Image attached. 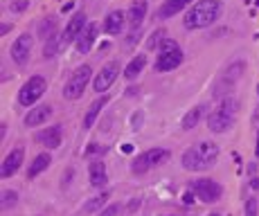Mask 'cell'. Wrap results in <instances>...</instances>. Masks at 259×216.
Returning <instances> with one entry per match:
<instances>
[{
  "mask_svg": "<svg viewBox=\"0 0 259 216\" xmlns=\"http://www.w3.org/2000/svg\"><path fill=\"white\" fill-rule=\"evenodd\" d=\"M219 160V144L214 142H199L183 153L180 162L187 171H208Z\"/></svg>",
  "mask_w": 259,
  "mask_h": 216,
  "instance_id": "cell-1",
  "label": "cell"
},
{
  "mask_svg": "<svg viewBox=\"0 0 259 216\" xmlns=\"http://www.w3.org/2000/svg\"><path fill=\"white\" fill-rule=\"evenodd\" d=\"M223 12L221 0H199L191 5V9L185 16V27L187 30H203V27L212 25Z\"/></svg>",
  "mask_w": 259,
  "mask_h": 216,
  "instance_id": "cell-2",
  "label": "cell"
},
{
  "mask_svg": "<svg viewBox=\"0 0 259 216\" xmlns=\"http://www.w3.org/2000/svg\"><path fill=\"white\" fill-rule=\"evenodd\" d=\"M239 113V102L234 97H223L221 104L210 113L208 117V128L212 133H228L230 126L234 124Z\"/></svg>",
  "mask_w": 259,
  "mask_h": 216,
  "instance_id": "cell-3",
  "label": "cell"
},
{
  "mask_svg": "<svg viewBox=\"0 0 259 216\" xmlns=\"http://www.w3.org/2000/svg\"><path fill=\"white\" fill-rule=\"evenodd\" d=\"M180 63H183V50H180V45L176 41H171V38H162L160 52H158V59H156V72L176 70Z\"/></svg>",
  "mask_w": 259,
  "mask_h": 216,
  "instance_id": "cell-4",
  "label": "cell"
},
{
  "mask_svg": "<svg viewBox=\"0 0 259 216\" xmlns=\"http://www.w3.org/2000/svg\"><path fill=\"white\" fill-rule=\"evenodd\" d=\"M169 160V151L167 149H149V151L140 153L136 160L131 162V171L133 174H145V171L153 169V167H160Z\"/></svg>",
  "mask_w": 259,
  "mask_h": 216,
  "instance_id": "cell-5",
  "label": "cell"
},
{
  "mask_svg": "<svg viewBox=\"0 0 259 216\" xmlns=\"http://www.w3.org/2000/svg\"><path fill=\"white\" fill-rule=\"evenodd\" d=\"M90 75H93V70H90L88 65H79V68H77L73 75H70V79L66 81V86H63V97H66V99H79L81 95H84L86 86H88Z\"/></svg>",
  "mask_w": 259,
  "mask_h": 216,
  "instance_id": "cell-6",
  "label": "cell"
},
{
  "mask_svg": "<svg viewBox=\"0 0 259 216\" xmlns=\"http://www.w3.org/2000/svg\"><path fill=\"white\" fill-rule=\"evenodd\" d=\"M47 90V84L43 77H32V79H27L25 84H23V88L18 90V102L23 104V106H34L38 99L45 95Z\"/></svg>",
  "mask_w": 259,
  "mask_h": 216,
  "instance_id": "cell-7",
  "label": "cell"
},
{
  "mask_svg": "<svg viewBox=\"0 0 259 216\" xmlns=\"http://www.w3.org/2000/svg\"><path fill=\"white\" fill-rule=\"evenodd\" d=\"M189 191H194L196 196H199L203 203H214V200L221 198L223 194V187L219 185L217 180L212 178H201V180H194L189 185Z\"/></svg>",
  "mask_w": 259,
  "mask_h": 216,
  "instance_id": "cell-8",
  "label": "cell"
},
{
  "mask_svg": "<svg viewBox=\"0 0 259 216\" xmlns=\"http://www.w3.org/2000/svg\"><path fill=\"white\" fill-rule=\"evenodd\" d=\"M32 47H34V38H32V34H21L16 38V41L12 43V61L16 65H25L27 61H30L32 56Z\"/></svg>",
  "mask_w": 259,
  "mask_h": 216,
  "instance_id": "cell-9",
  "label": "cell"
},
{
  "mask_svg": "<svg viewBox=\"0 0 259 216\" xmlns=\"http://www.w3.org/2000/svg\"><path fill=\"white\" fill-rule=\"evenodd\" d=\"M86 14H75L73 18H70L68 27L63 30V34H61V45H63V50L70 45V43H77V38L81 36V32L86 30Z\"/></svg>",
  "mask_w": 259,
  "mask_h": 216,
  "instance_id": "cell-10",
  "label": "cell"
},
{
  "mask_svg": "<svg viewBox=\"0 0 259 216\" xmlns=\"http://www.w3.org/2000/svg\"><path fill=\"white\" fill-rule=\"evenodd\" d=\"M117 75H119V63H117V61H111V63L104 65L102 72L95 77L93 88L97 90V93H104V90H108L113 86V81L117 79Z\"/></svg>",
  "mask_w": 259,
  "mask_h": 216,
  "instance_id": "cell-11",
  "label": "cell"
},
{
  "mask_svg": "<svg viewBox=\"0 0 259 216\" xmlns=\"http://www.w3.org/2000/svg\"><path fill=\"white\" fill-rule=\"evenodd\" d=\"M241 75H243V63H241V61H237V63H232V65H230V68L225 70V75H223L221 79L217 81V95L228 93V90L234 86V81H237Z\"/></svg>",
  "mask_w": 259,
  "mask_h": 216,
  "instance_id": "cell-12",
  "label": "cell"
},
{
  "mask_svg": "<svg viewBox=\"0 0 259 216\" xmlns=\"http://www.w3.org/2000/svg\"><path fill=\"white\" fill-rule=\"evenodd\" d=\"M97 32H99L97 23H88V25H86V30L81 32V36L77 38V43H75L79 54H88L90 47H93V43H95V38H97Z\"/></svg>",
  "mask_w": 259,
  "mask_h": 216,
  "instance_id": "cell-13",
  "label": "cell"
},
{
  "mask_svg": "<svg viewBox=\"0 0 259 216\" xmlns=\"http://www.w3.org/2000/svg\"><path fill=\"white\" fill-rule=\"evenodd\" d=\"M23 160H25V151H23L21 147L14 149V151L9 153V156L5 158V162H3V178H12V176L21 169Z\"/></svg>",
  "mask_w": 259,
  "mask_h": 216,
  "instance_id": "cell-14",
  "label": "cell"
},
{
  "mask_svg": "<svg viewBox=\"0 0 259 216\" xmlns=\"http://www.w3.org/2000/svg\"><path fill=\"white\" fill-rule=\"evenodd\" d=\"M147 9H149V5H147V0H136V3L128 7V14H126V18H128V23H131V27H133V36H136V30L138 27L145 23V18H147Z\"/></svg>",
  "mask_w": 259,
  "mask_h": 216,
  "instance_id": "cell-15",
  "label": "cell"
},
{
  "mask_svg": "<svg viewBox=\"0 0 259 216\" xmlns=\"http://www.w3.org/2000/svg\"><path fill=\"white\" fill-rule=\"evenodd\" d=\"M36 142L45 149H59L61 147V126H50V128H45V131H38Z\"/></svg>",
  "mask_w": 259,
  "mask_h": 216,
  "instance_id": "cell-16",
  "label": "cell"
},
{
  "mask_svg": "<svg viewBox=\"0 0 259 216\" xmlns=\"http://www.w3.org/2000/svg\"><path fill=\"white\" fill-rule=\"evenodd\" d=\"M50 115H52V106H47V104L34 106L25 115V126H41V124H45L50 119Z\"/></svg>",
  "mask_w": 259,
  "mask_h": 216,
  "instance_id": "cell-17",
  "label": "cell"
},
{
  "mask_svg": "<svg viewBox=\"0 0 259 216\" xmlns=\"http://www.w3.org/2000/svg\"><path fill=\"white\" fill-rule=\"evenodd\" d=\"M88 174H90V185L93 187H104L108 180L106 176V167H104L102 160H93L88 165Z\"/></svg>",
  "mask_w": 259,
  "mask_h": 216,
  "instance_id": "cell-18",
  "label": "cell"
},
{
  "mask_svg": "<svg viewBox=\"0 0 259 216\" xmlns=\"http://www.w3.org/2000/svg\"><path fill=\"white\" fill-rule=\"evenodd\" d=\"M187 5H191V0H165L158 9V18H171L178 12H183Z\"/></svg>",
  "mask_w": 259,
  "mask_h": 216,
  "instance_id": "cell-19",
  "label": "cell"
},
{
  "mask_svg": "<svg viewBox=\"0 0 259 216\" xmlns=\"http://www.w3.org/2000/svg\"><path fill=\"white\" fill-rule=\"evenodd\" d=\"M124 14L122 12H111L106 18H104V32L106 34H122L124 30Z\"/></svg>",
  "mask_w": 259,
  "mask_h": 216,
  "instance_id": "cell-20",
  "label": "cell"
},
{
  "mask_svg": "<svg viewBox=\"0 0 259 216\" xmlns=\"http://www.w3.org/2000/svg\"><path fill=\"white\" fill-rule=\"evenodd\" d=\"M106 104H108V97H106V95H104V97H99L97 102H93V104H90L88 113H86V117H84V126H86V128H90V126H93V124H95V119L99 117V113H102V108L106 106Z\"/></svg>",
  "mask_w": 259,
  "mask_h": 216,
  "instance_id": "cell-21",
  "label": "cell"
},
{
  "mask_svg": "<svg viewBox=\"0 0 259 216\" xmlns=\"http://www.w3.org/2000/svg\"><path fill=\"white\" fill-rule=\"evenodd\" d=\"M50 162H52V158L47 156V153H41V156H36L34 158V162L30 165V169H27V178H36L38 174H43V171L50 167Z\"/></svg>",
  "mask_w": 259,
  "mask_h": 216,
  "instance_id": "cell-22",
  "label": "cell"
},
{
  "mask_svg": "<svg viewBox=\"0 0 259 216\" xmlns=\"http://www.w3.org/2000/svg\"><path fill=\"white\" fill-rule=\"evenodd\" d=\"M145 65H147V54H138V56H133L131 59V63L124 68V77L126 79H136L138 75H140L142 70H145Z\"/></svg>",
  "mask_w": 259,
  "mask_h": 216,
  "instance_id": "cell-23",
  "label": "cell"
},
{
  "mask_svg": "<svg viewBox=\"0 0 259 216\" xmlns=\"http://www.w3.org/2000/svg\"><path fill=\"white\" fill-rule=\"evenodd\" d=\"M111 198V194L108 191H104V194H99V196H95V198H90L88 203L81 207V212L84 214H93V212H97V209H102L104 205H106V200Z\"/></svg>",
  "mask_w": 259,
  "mask_h": 216,
  "instance_id": "cell-24",
  "label": "cell"
},
{
  "mask_svg": "<svg viewBox=\"0 0 259 216\" xmlns=\"http://www.w3.org/2000/svg\"><path fill=\"white\" fill-rule=\"evenodd\" d=\"M201 115H203V108H201V106H194L191 110H187V115L183 117V122H180V126H183L185 131H191V128H194L196 124L201 122Z\"/></svg>",
  "mask_w": 259,
  "mask_h": 216,
  "instance_id": "cell-25",
  "label": "cell"
},
{
  "mask_svg": "<svg viewBox=\"0 0 259 216\" xmlns=\"http://www.w3.org/2000/svg\"><path fill=\"white\" fill-rule=\"evenodd\" d=\"M63 50V45H61V36H52L50 41L45 43V59H52V56H56L59 54V52Z\"/></svg>",
  "mask_w": 259,
  "mask_h": 216,
  "instance_id": "cell-26",
  "label": "cell"
},
{
  "mask_svg": "<svg viewBox=\"0 0 259 216\" xmlns=\"http://www.w3.org/2000/svg\"><path fill=\"white\" fill-rule=\"evenodd\" d=\"M54 30H56V23H54V21H50V18H45V21H41V25H38V36H43V38H52V36H56V34H54Z\"/></svg>",
  "mask_w": 259,
  "mask_h": 216,
  "instance_id": "cell-27",
  "label": "cell"
},
{
  "mask_svg": "<svg viewBox=\"0 0 259 216\" xmlns=\"http://www.w3.org/2000/svg\"><path fill=\"white\" fill-rule=\"evenodd\" d=\"M27 7H30V0H12V3H9V12L12 14H21V12H25Z\"/></svg>",
  "mask_w": 259,
  "mask_h": 216,
  "instance_id": "cell-28",
  "label": "cell"
},
{
  "mask_svg": "<svg viewBox=\"0 0 259 216\" xmlns=\"http://www.w3.org/2000/svg\"><path fill=\"white\" fill-rule=\"evenodd\" d=\"M119 214H122V205H119V203H113V205H108V207L104 209V212L99 214V216H119Z\"/></svg>",
  "mask_w": 259,
  "mask_h": 216,
  "instance_id": "cell-29",
  "label": "cell"
},
{
  "mask_svg": "<svg viewBox=\"0 0 259 216\" xmlns=\"http://www.w3.org/2000/svg\"><path fill=\"white\" fill-rule=\"evenodd\" d=\"M257 207H259L257 198H248V203H246V216H257Z\"/></svg>",
  "mask_w": 259,
  "mask_h": 216,
  "instance_id": "cell-30",
  "label": "cell"
},
{
  "mask_svg": "<svg viewBox=\"0 0 259 216\" xmlns=\"http://www.w3.org/2000/svg\"><path fill=\"white\" fill-rule=\"evenodd\" d=\"M16 198H18L16 191H5L3 194V207H9L12 203H16Z\"/></svg>",
  "mask_w": 259,
  "mask_h": 216,
  "instance_id": "cell-31",
  "label": "cell"
},
{
  "mask_svg": "<svg viewBox=\"0 0 259 216\" xmlns=\"http://www.w3.org/2000/svg\"><path fill=\"white\" fill-rule=\"evenodd\" d=\"M93 153H106V147H99V144H90L86 149V156H93Z\"/></svg>",
  "mask_w": 259,
  "mask_h": 216,
  "instance_id": "cell-32",
  "label": "cell"
},
{
  "mask_svg": "<svg viewBox=\"0 0 259 216\" xmlns=\"http://www.w3.org/2000/svg\"><path fill=\"white\" fill-rule=\"evenodd\" d=\"M131 124H133V128H140V124H142V113H136V115H133Z\"/></svg>",
  "mask_w": 259,
  "mask_h": 216,
  "instance_id": "cell-33",
  "label": "cell"
},
{
  "mask_svg": "<svg viewBox=\"0 0 259 216\" xmlns=\"http://www.w3.org/2000/svg\"><path fill=\"white\" fill-rule=\"evenodd\" d=\"M255 156H257V160H259V133H257V147H255Z\"/></svg>",
  "mask_w": 259,
  "mask_h": 216,
  "instance_id": "cell-34",
  "label": "cell"
},
{
  "mask_svg": "<svg viewBox=\"0 0 259 216\" xmlns=\"http://www.w3.org/2000/svg\"><path fill=\"white\" fill-rule=\"evenodd\" d=\"M210 216H221V214H210Z\"/></svg>",
  "mask_w": 259,
  "mask_h": 216,
  "instance_id": "cell-35",
  "label": "cell"
},
{
  "mask_svg": "<svg viewBox=\"0 0 259 216\" xmlns=\"http://www.w3.org/2000/svg\"><path fill=\"white\" fill-rule=\"evenodd\" d=\"M255 3H257V5H259V0H255Z\"/></svg>",
  "mask_w": 259,
  "mask_h": 216,
  "instance_id": "cell-36",
  "label": "cell"
},
{
  "mask_svg": "<svg viewBox=\"0 0 259 216\" xmlns=\"http://www.w3.org/2000/svg\"><path fill=\"white\" fill-rule=\"evenodd\" d=\"M257 90H259V88H257Z\"/></svg>",
  "mask_w": 259,
  "mask_h": 216,
  "instance_id": "cell-37",
  "label": "cell"
}]
</instances>
